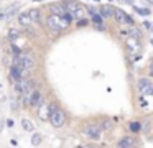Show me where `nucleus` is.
<instances>
[{
    "instance_id": "obj_4",
    "label": "nucleus",
    "mask_w": 153,
    "mask_h": 148,
    "mask_svg": "<svg viewBox=\"0 0 153 148\" xmlns=\"http://www.w3.org/2000/svg\"><path fill=\"white\" fill-rule=\"evenodd\" d=\"M50 122H51V125H53V127L59 128V127H63L64 122H66V115H64V112H63V110L56 109V110L51 112V115H50Z\"/></svg>"
},
{
    "instance_id": "obj_5",
    "label": "nucleus",
    "mask_w": 153,
    "mask_h": 148,
    "mask_svg": "<svg viewBox=\"0 0 153 148\" xmlns=\"http://www.w3.org/2000/svg\"><path fill=\"white\" fill-rule=\"evenodd\" d=\"M140 49H142L140 38H137V36H130V38L127 39V51H128L132 56H137V53H140Z\"/></svg>"
},
{
    "instance_id": "obj_23",
    "label": "nucleus",
    "mask_w": 153,
    "mask_h": 148,
    "mask_svg": "<svg viewBox=\"0 0 153 148\" xmlns=\"http://www.w3.org/2000/svg\"><path fill=\"white\" fill-rule=\"evenodd\" d=\"M100 127H102V130H109V128L112 127V123H110L109 120H105V122H102V125H100Z\"/></svg>"
},
{
    "instance_id": "obj_1",
    "label": "nucleus",
    "mask_w": 153,
    "mask_h": 148,
    "mask_svg": "<svg viewBox=\"0 0 153 148\" xmlns=\"http://www.w3.org/2000/svg\"><path fill=\"white\" fill-rule=\"evenodd\" d=\"M73 20L74 18L69 15V13H68V15H64V16L56 15V13H51V15L48 16L46 23H48V26H50L51 31L59 33V31H63V30H66L68 26L71 25V22H73Z\"/></svg>"
},
{
    "instance_id": "obj_13",
    "label": "nucleus",
    "mask_w": 153,
    "mask_h": 148,
    "mask_svg": "<svg viewBox=\"0 0 153 148\" xmlns=\"http://www.w3.org/2000/svg\"><path fill=\"white\" fill-rule=\"evenodd\" d=\"M18 23L20 25H23V26H30V25H33V20H31V16H30V13H20L18 15Z\"/></svg>"
},
{
    "instance_id": "obj_19",
    "label": "nucleus",
    "mask_w": 153,
    "mask_h": 148,
    "mask_svg": "<svg viewBox=\"0 0 153 148\" xmlns=\"http://www.w3.org/2000/svg\"><path fill=\"white\" fill-rule=\"evenodd\" d=\"M41 140H43L41 133H33V135H31V145H33V147L40 145V143H41Z\"/></svg>"
},
{
    "instance_id": "obj_9",
    "label": "nucleus",
    "mask_w": 153,
    "mask_h": 148,
    "mask_svg": "<svg viewBox=\"0 0 153 148\" xmlns=\"http://www.w3.org/2000/svg\"><path fill=\"white\" fill-rule=\"evenodd\" d=\"M23 72H25V68L22 64H12L10 68V76L13 77L15 82H18L20 79H23Z\"/></svg>"
},
{
    "instance_id": "obj_10",
    "label": "nucleus",
    "mask_w": 153,
    "mask_h": 148,
    "mask_svg": "<svg viewBox=\"0 0 153 148\" xmlns=\"http://www.w3.org/2000/svg\"><path fill=\"white\" fill-rule=\"evenodd\" d=\"M18 10H20V3H15V5H12L10 8H7L4 13H0V18L2 20H8L12 18V16L18 15Z\"/></svg>"
},
{
    "instance_id": "obj_24",
    "label": "nucleus",
    "mask_w": 153,
    "mask_h": 148,
    "mask_svg": "<svg viewBox=\"0 0 153 148\" xmlns=\"http://www.w3.org/2000/svg\"><path fill=\"white\" fill-rule=\"evenodd\" d=\"M130 35H132V36H137V38H140V36H142V35H140V31H138V30H135V28L130 30Z\"/></svg>"
},
{
    "instance_id": "obj_2",
    "label": "nucleus",
    "mask_w": 153,
    "mask_h": 148,
    "mask_svg": "<svg viewBox=\"0 0 153 148\" xmlns=\"http://www.w3.org/2000/svg\"><path fill=\"white\" fill-rule=\"evenodd\" d=\"M64 5H66L68 13H69V15L73 16L74 20H82V18H86L87 7L81 5V3H79V2H76V0H71V2H64Z\"/></svg>"
},
{
    "instance_id": "obj_11",
    "label": "nucleus",
    "mask_w": 153,
    "mask_h": 148,
    "mask_svg": "<svg viewBox=\"0 0 153 148\" xmlns=\"http://www.w3.org/2000/svg\"><path fill=\"white\" fill-rule=\"evenodd\" d=\"M50 115H51L50 104H43V102H41L40 107H38V117H40L41 120H50Z\"/></svg>"
},
{
    "instance_id": "obj_18",
    "label": "nucleus",
    "mask_w": 153,
    "mask_h": 148,
    "mask_svg": "<svg viewBox=\"0 0 153 148\" xmlns=\"http://www.w3.org/2000/svg\"><path fill=\"white\" fill-rule=\"evenodd\" d=\"M22 127H23V130H27V132H33L35 130V125L31 123L28 118H23V120H22Z\"/></svg>"
},
{
    "instance_id": "obj_17",
    "label": "nucleus",
    "mask_w": 153,
    "mask_h": 148,
    "mask_svg": "<svg viewBox=\"0 0 153 148\" xmlns=\"http://www.w3.org/2000/svg\"><path fill=\"white\" fill-rule=\"evenodd\" d=\"M28 13H30V16H31V20H33V23L40 22L41 13H40V10H38V8H30V10H28Z\"/></svg>"
},
{
    "instance_id": "obj_3",
    "label": "nucleus",
    "mask_w": 153,
    "mask_h": 148,
    "mask_svg": "<svg viewBox=\"0 0 153 148\" xmlns=\"http://www.w3.org/2000/svg\"><path fill=\"white\" fill-rule=\"evenodd\" d=\"M84 135L91 140H100L102 137V127L100 125H96V123H89L84 127Z\"/></svg>"
},
{
    "instance_id": "obj_14",
    "label": "nucleus",
    "mask_w": 153,
    "mask_h": 148,
    "mask_svg": "<svg viewBox=\"0 0 153 148\" xmlns=\"http://www.w3.org/2000/svg\"><path fill=\"white\" fill-rule=\"evenodd\" d=\"M99 12L102 13L104 18H110V16H114V7H110V5H100Z\"/></svg>"
},
{
    "instance_id": "obj_15",
    "label": "nucleus",
    "mask_w": 153,
    "mask_h": 148,
    "mask_svg": "<svg viewBox=\"0 0 153 148\" xmlns=\"http://www.w3.org/2000/svg\"><path fill=\"white\" fill-rule=\"evenodd\" d=\"M40 104H41V92L35 91L31 94V107H40Z\"/></svg>"
},
{
    "instance_id": "obj_6",
    "label": "nucleus",
    "mask_w": 153,
    "mask_h": 148,
    "mask_svg": "<svg viewBox=\"0 0 153 148\" xmlns=\"http://www.w3.org/2000/svg\"><path fill=\"white\" fill-rule=\"evenodd\" d=\"M138 89L143 95H153V82L148 77L138 79Z\"/></svg>"
},
{
    "instance_id": "obj_16",
    "label": "nucleus",
    "mask_w": 153,
    "mask_h": 148,
    "mask_svg": "<svg viewBox=\"0 0 153 148\" xmlns=\"http://www.w3.org/2000/svg\"><path fill=\"white\" fill-rule=\"evenodd\" d=\"M117 145H119V147H135L137 143H135V141H133L130 137H123V138H122V140H120Z\"/></svg>"
},
{
    "instance_id": "obj_21",
    "label": "nucleus",
    "mask_w": 153,
    "mask_h": 148,
    "mask_svg": "<svg viewBox=\"0 0 153 148\" xmlns=\"http://www.w3.org/2000/svg\"><path fill=\"white\" fill-rule=\"evenodd\" d=\"M140 128H142L140 122H132V123H130V130H132V132H138Z\"/></svg>"
},
{
    "instance_id": "obj_20",
    "label": "nucleus",
    "mask_w": 153,
    "mask_h": 148,
    "mask_svg": "<svg viewBox=\"0 0 153 148\" xmlns=\"http://www.w3.org/2000/svg\"><path fill=\"white\" fill-rule=\"evenodd\" d=\"M135 12L140 13V15H143V16H148L150 15V10L148 8H140V7H135Z\"/></svg>"
},
{
    "instance_id": "obj_8",
    "label": "nucleus",
    "mask_w": 153,
    "mask_h": 148,
    "mask_svg": "<svg viewBox=\"0 0 153 148\" xmlns=\"http://www.w3.org/2000/svg\"><path fill=\"white\" fill-rule=\"evenodd\" d=\"M114 18H115L119 23H128V25L133 23V18H130V16L120 8H114Z\"/></svg>"
},
{
    "instance_id": "obj_26",
    "label": "nucleus",
    "mask_w": 153,
    "mask_h": 148,
    "mask_svg": "<svg viewBox=\"0 0 153 148\" xmlns=\"http://www.w3.org/2000/svg\"><path fill=\"white\" fill-rule=\"evenodd\" d=\"M7 127H13V120L12 118H7Z\"/></svg>"
},
{
    "instance_id": "obj_12",
    "label": "nucleus",
    "mask_w": 153,
    "mask_h": 148,
    "mask_svg": "<svg viewBox=\"0 0 153 148\" xmlns=\"http://www.w3.org/2000/svg\"><path fill=\"white\" fill-rule=\"evenodd\" d=\"M51 12L56 13V15H68V10H66V5L64 3H54V5H51Z\"/></svg>"
},
{
    "instance_id": "obj_7",
    "label": "nucleus",
    "mask_w": 153,
    "mask_h": 148,
    "mask_svg": "<svg viewBox=\"0 0 153 148\" xmlns=\"http://www.w3.org/2000/svg\"><path fill=\"white\" fill-rule=\"evenodd\" d=\"M20 62H22V66L25 68V71H30V69L35 68V58H33V54H31L30 51L22 53L20 54Z\"/></svg>"
},
{
    "instance_id": "obj_22",
    "label": "nucleus",
    "mask_w": 153,
    "mask_h": 148,
    "mask_svg": "<svg viewBox=\"0 0 153 148\" xmlns=\"http://www.w3.org/2000/svg\"><path fill=\"white\" fill-rule=\"evenodd\" d=\"M17 36H20V31H18V30H10V33H8V38H10L12 41H13V39L17 38Z\"/></svg>"
},
{
    "instance_id": "obj_25",
    "label": "nucleus",
    "mask_w": 153,
    "mask_h": 148,
    "mask_svg": "<svg viewBox=\"0 0 153 148\" xmlns=\"http://www.w3.org/2000/svg\"><path fill=\"white\" fill-rule=\"evenodd\" d=\"M148 72H150V77H153V61L150 62V71Z\"/></svg>"
}]
</instances>
